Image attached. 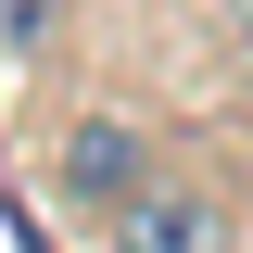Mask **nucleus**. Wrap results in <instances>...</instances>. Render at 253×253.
Listing matches in <instances>:
<instances>
[{
    "instance_id": "2",
    "label": "nucleus",
    "mask_w": 253,
    "mask_h": 253,
    "mask_svg": "<svg viewBox=\"0 0 253 253\" xmlns=\"http://www.w3.org/2000/svg\"><path fill=\"white\" fill-rule=\"evenodd\" d=\"M139 177H152V139H139L126 114H76V126H63V165H51V190L76 203V215H114Z\"/></svg>"
},
{
    "instance_id": "4",
    "label": "nucleus",
    "mask_w": 253,
    "mask_h": 253,
    "mask_svg": "<svg viewBox=\"0 0 253 253\" xmlns=\"http://www.w3.org/2000/svg\"><path fill=\"white\" fill-rule=\"evenodd\" d=\"M228 38H241V51H253V0H228Z\"/></svg>"
},
{
    "instance_id": "1",
    "label": "nucleus",
    "mask_w": 253,
    "mask_h": 253,
    "mask_svg": "<svg viewBox=\"0 0 253 253\" xmlns=\"http://www.w3.org/2000/svg\"><path fill=\"white\" fill-rule=\"evenodd\" d=\"M101 228H114V253H228V203L190 177H139Z\"/></svg>"
},
{
    "instance_id": "3",
    "label": "nucleus",
    "mask_w": 253,
    "mask_h": 253,
    "mask_svg": "<svg viewBox=\"0 0 253 253\" xmlns=\"http://www.w3.org/2000/svg\"><path fill=\"white\" fill-rule=\"evenodd\" d=\"M51 38H63V0H0V51L13 63H38Z\"/></svg>"
}]
</instances>
